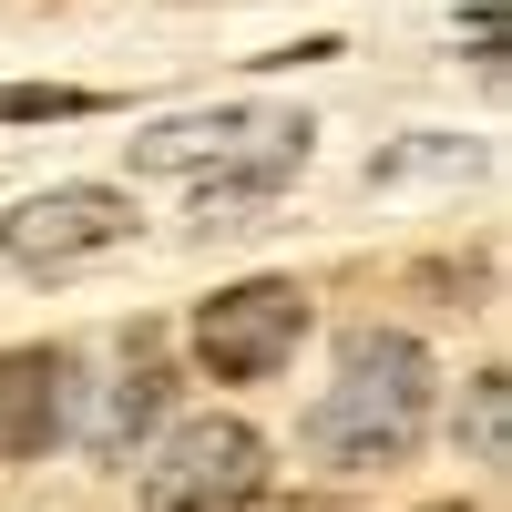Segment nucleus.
Wrapping results in <instances>:
<instances>
[{
  "mask_svg": "<svg viewBox=\"0 0 512 512\" xmlns=\"http://www.w3.org/2000/svg\"><path fill=\"white\" fill-rule=\"evenodd\" d=\"M420 420H431V349L400 328H359L338 349V390L308 410L297 441L318 461H338V472H379V461H410Z\"/></svg>",
  "mask_w": 512,
  "mask_h": 512,
  "instance_id": "f257e3e1",
  "label": "nucleus"
},
{
  "mask_svg": "<svg viewBox=\"0 0 512 512\" xmlns=\"http://www.w3.org/2000/svg\"><path fill=\"white\" fill-rule=\"evenodd\" d=\"M308 154V113L287 103H226V113H175L134 134V175H195V185H287Z\"/></svg>",
  "mask_w": 512,
  "mask_h": 512,
  "instance_id": "f03ea898",
  "label": "nucleus"
},
{
  "mask_svg": "<svg viewBox=\"0 0 512 512\" xmlns=\"http://www.w3.org/2000/svg\"><path fill=\"white\" fill-rule=\"evenodd\" d=\"M267 492V441L246 420H185L144 461V512H246Z\"/></svg>",
  "mask_w": 512,
  "mask_h": 512,
  "instance_id": "7ed1b4c3",
  "label": "nucleus"
},
{
  "mask_svg": "<svg viewBox=\"0 0 512 512\" xmlns=\"http://www.w3.org/2000/svg\"><path fill=\"white\" fill-rule=\"evenodd\" d=\"M134 226H144L134 195H113V185H52V195H31V205L0 216V256L62 277V267H93V256L134 246Z\"/></svg>",
  "mask_w": 512,
  "mask_h": 512,
  "instance_id": "20e7f679",
  "label": "nucleus"
},
{
  "mask_svg": "<svg viewBox=\"0 0 512 512\" xmlns=\"http://www.w3.org/2000/svg\"><path fill=\"white\" fill-rule=\"evenodd\" d=\"M297 338H308V297H297L287 277H246L226 297H205L195 308V359L216 379H267L297 359Z\"/></svg>",
  "mask_w": 512,
  "mask_h": 512,
  "instance_id": "39448f33",
  "label": "nucleus"
},
{
  "mask_svg": "<svg viewBox=\"0 0 512 512\" xmlns=\"http://www.w3.org/2000/svg\"><path fill=\"white\" fill-rule=\"evenodd\" d=\"M72 379H82L72 349H11L0 359V451L11 461H41L72 431Z\"/></svg>",
  "mask_w": 512,
  "mask_h": 512,
  "instance_id": "423d86ee",
  "label": "nucleus"
},
{
  "mask_svg": "<svg viewBox=\"0 0 512 512\" xmlns=\"http://www.w3.org/2000/svg\"><path fill=\"white\" fill-rule=\"evenodd\" d=\"M134 349H144V338H134ZM164 400H175V369H164V359L144 349L134 369H123V390H113V410H103V431H93V451L113 461V451L134 441V431H154V420H164Z\"/></svg>",
  "mask_w": 512,
  "mask_h": 512,
  "instance_id": "0eeeda50",
  "label": "nucleus"
},
{
  "mask_svg": "<svg viewBox=\"0 0 512 512\" xmlns=\"http://www.w3.org/2000/svg\"><path fill=\"white\" fill-rule=\"evenodd\" d=\"M461 441H472L482 472H502V461H512V379H502V369L472 379V400H461Z\"/></svg>",
  "mask_w": 512,
  "mask_h": 512,
  "instance_id": "6e6552de",
  "label": "nucleus"
},
{
  "mask_svg": "<svg viewBox=\"0 0 512 512\" xmlns=\"http://www.w3.org/2000/svg\"><path fill=\"white\" fill-rule=\"evenodd\" d=\"M103 113V93H82V82H0V123H82Z\"/></svg>",
  "mask_w": 512,
  "mask_h": 512,
  "instance_id": "1a4fd4ad",
  "label": "nucleus"
},
{
  "mask_svg": "<svg viewBox=\"0 0 512 512\" xmlns=\"http://www.w3.org/2000/svg\"><path fill=\"white\" fill-rule=\"evenodd\" d=\"M267 512H349V502H267Z\"/></svg>",
  "mask_w": 512,
  "mask_h": 512,
  "instance_id": "9d476101",
  "label": "nucleus"
},
{
  "mask_svg": "<svg viewBox=\"0 0 512 512\" xmlns=\"http://www.w3.org/2000/svg\"><path fill=\"white\" fill-rule=\"evenodd\" d=\"M441 512H461V502H441Z\"/></svg>",
  "mask_w": 512,
  "mask_h": 512,
  "instance_id": "9b49d317",
  "label": "nucleus"
}]
</instances>
